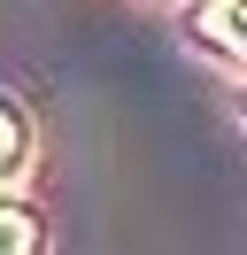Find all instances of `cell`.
Segmentation results:
<instances>
[{"label":"cell","instance_id":"3","mask_svg":"<svg viewBox=\"0 0 247 255\" xmlns=\"http://www.w3.org/2000/svg\"><path fill=\"white\" fill-rule=\"evenodd\" d=\"M23 248H39V224H31L23 209L0 201V255H23Z\"/></svg>","mask_w":247,"mask_h":255},{"label":"cell","instance_id":"1","mask_svg":"<svg viewBox=\"0 0 247 255\" xmlns=\"http://www.w3.org/2000/svg\"><path fill=\"white\" fill-rule=\"evenodd\" d=\"M23 170H31V124H23V109L0 101V186H15Z\"/></svg>","mask_w":247,"mask_h":255},{"label":"cell","instance_id":"2","mask_svg":"<svg viewBox=\"0 0 247 255\" xmlns=\"http://www.w3.org/2000/svg\"><path fill=\"white\" fill-rule=\"evenodd\" d=\"M201 31H209V47L247 54V0H209L201 8Z\"/></svg>","mask_w":247,"mask_h":255}]
</instances>
